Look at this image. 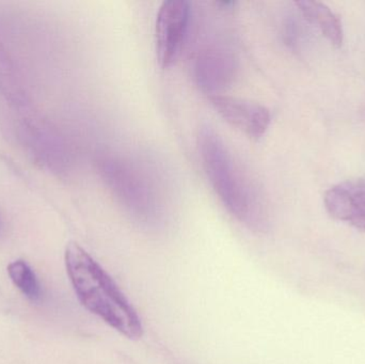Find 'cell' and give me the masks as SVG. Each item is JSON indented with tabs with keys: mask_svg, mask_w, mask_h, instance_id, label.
<instances>
[{
	"mask_svg": "<svg viewBox=\"0 0 365 364\" xmlns=\"http://www.w3.org/2000/svg\"><path fill=\"white\" fill-rule=\"evenodd\" d=\"M64 261L81 305L128 339H141L138 313L107 271L75 241L66 246Z\"/></svg>",
	"mask_w": 365,
	"mask_h": 364,
	"instance_id": "cell-1",
	"label": "cell"
},
{
	"mask_svg": "<svg viewBox=\"0 0 365 364\" xmlns=\"http://www.w3.org/2000/svg\"><path fill=\"white\" fill-rule=\"evenodd\" d=\"M199 150L210 185L227 211L249 228H261L263 207L257 190L221 137L210 126L200 130Z\"/></svg>",
	"mask_w": 365,
	"mask_h": 364,
	"instance_id": "cell-2",
	"label": "cell"
},
{
	"mask_svg": "<svg viewBox=\"0 0 365 364\" xmlns=\"http://www.w3.org/2000/svg\"><path fill=\"white\" fill-rule=\"evenodd\" d=\"M189 4L184 0L163 2L156 16V56L160 68L173 66L179 57L187 33Z\"/></svg>",
	"mask_w": 365,
	"mask_h": 364,
	"instance_id": "cell-3",
	"label": "cell"
},
{
	"mask_svg": "<svg viewBox=\"0 0 365 364\" xmlns=\"http://www.w3.org/2000/svg\"><path fill=\"white\" fill-rule=\"evenodd\" d=\"M208 100L225 121L249 138H261L269 128L272 115L263 105L220 94Z\"/></svg>",
	"mask_w": 365,
	"mask_h": 364,
	"instance_id": "cell-4",
	"label": "cell"
},
{
	"mask_svg": "<svg viewBox=\"0 0 365 364\" xmlns=\"http://www.w3.org/2000/svg\"><path fill=\"white\" fill-rule=\"evenodd\" d=\"M325 207L334 219L347 222L365 231V183L344 182L330 188L325 194Z\"/></svg>",
	"mask_w": 365,
	"mask_h": 364,
	"instance_id": "cell-5",
	"label": "cell"
},
{
	"mask_svg": "<svg viewBox=\"0 0 365 364\" xmlns=\"http://www.w3.org/2000/svg\"><path fill=\"white\" fill-rule=\"evenodd\" d=\"M235 71L234 58L223 49H205L195 60V80L210 96L219 95L233 80Z\"/></svg>",
	"mask_w": 365,
	"mask_h": 364,
	"instance_id": "cell-6",
	"label": "cell"
},
{
	"mask_svg": "<svg viewBox=\"0 0 365 364\" xmlns=\"http://www.w3.org/2000/svg\"><path fill=\"white\" fill-rule=\"evenodd\" d=\"M103 173L111 189L132 209L143 212L150 205V196L137 175L120 162L110 160L104 162Z\"/></svg>",
	"mask_w": 365,
	"mask_h": 364,
	"instance_id": "cell-7",
	"label": "cell"
},
{
	"mask_svg": "<svg viewBox=\"0 0 365 364\" xmlns=\"http://www.w3.org/2000/svg\"><path fill=\"white\" fill-rule=\"evenodd\" d=\"M297 6L304 16L311 24L317 26L334 46H342L344 40L342 23L331 9L323 2L311 0L298 1Z\"/></svg>",
	"mask_w": 365,
	"mask_h": 364,
	"instance_id": "cell-8",
	"label": "cell"
},
{
	"mask_svg": "<svg viewBox=\"0 0 365 364\" xmlns=\"http://www.w3.org/2000/svg\"><path fill=\"white\" fill-rule=\"evenodd\" d=\"M8 274L14 286L30 301L41 296L40 286L32 269L24 261H14L8 266Z\"/></svg>",
	"mask_w": 365,
	"mask_h": 364,
	"instance_id": "cell-9",
	"label": "cell"
}]
</instances>
